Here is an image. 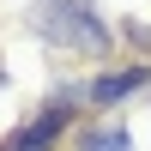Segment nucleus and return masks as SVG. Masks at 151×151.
<instances>
[{"label":"nucleus","mask_w":151,"mask_h":151,"mask_svg":"<svg viewBox=\"0 0 151 151\" xmlns=\"http://www.w3.org/2000/svg\"><path fill=\"white\" fill-rule=\"evenodd\" d=\"M30 36L67 60H109L115 30L97 12V0H30Z\"/></svg>","instance_id":"obj_1"},{"label":"nucleus","mask_w":151,"mask_h":151,"mask_svg":"<svg viewBox=\"0 0 151 151\" xmlns=\"http://www.w3.org/2000/svg\"><path fill=\"white\" fill-rule=\"evenodd\" d=\"M79 103H85V79L55 85V91L30 109V121H18V127L0 139V151H60L67 133L79 127Z\"/></svg>","instance_id":"obj_2"},{"label":"nucleus","mask_w":151,"mask_h":151,"mask_svg":"<svg viewBox=\"0 0 151 151\" xmlns=\"http://www.w3.org/2000/svg\"><path fill=\"white\" fill-rule=\"evenodd\" d=\"M139 91H151V60H121L85 79V103L91 109H127Z\"/></svg>","instance_id":"obj_3"},{"label":"nucleus","mask_w":151,"mask_h":151,"mask_svg":"<svg viewBox=\"0 0 151 151\" xmlns=\"http://www.w3.org/2000/svg\"><path fill=\"white\" fill-rule=\"evenodd\" d=\"M73 151H133V127L121 115H103V121L73 133Z\"/></svg>","instance_id":"obj_4"},{"label":"nucleus","mask_w":151,"mask_h":151,"mask_svg":"<svg viewBox=\"0 0 151 151\" xmlns=\"http://www.w3.org/2000/svg\"><path fill=\"white\" fill-rule=\"evenodd\" d=\"M115 36L133 48V60H151V24H139V18H121V24H115Z\"/></svg>","instance_id":"obj_5"}]
</instances>
